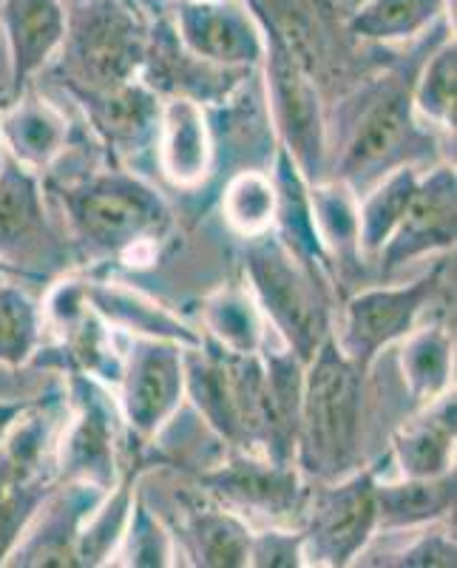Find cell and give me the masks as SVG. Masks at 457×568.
Returning <instances> with one entry per match:
<instances>
[{
    "instance_id": "obj_1",
    "label": "cell",
    "mask_w": 457,
    "mask_h": 568,
    "mask_svg": "<svg viewBox=\"0 0 457 568\" xmlns=\"http://www.w3.org/2000/svg\"><path fill=\"white\" fill-rule=\"evenodd\" d=\"M444 38H449V23L440 18L409 60H400L387 74L375 78L360 91V103L349 109V125L344 131L342 145L335 149L329 162V180H342L360 196L375 185L380 176L400 165H415L431 149L429 131L420 129L413 105V85L420 63Z\"/></svg>"
},
{
    "instance_id": "obj_2",
    "label": "cell",
    "mask_w": 457,
    "mask_h": 568,
    "mask_svg": "<svg viewBox=\"0 0 457 568\" xmlns=\"http://www.w3.org/2000/svg\"><path fill=\"white\" fill-rule=\"evenodd\" d=\"M71 233L89 256L129 258L171 233L174 216L160 191L125 169L91 171L54 185Z\"/></svg>"
},
{
    "instance_id": "obj_3",
    "label": "cell",
    "mask_w": 457,
    "mask_h": 568,
    "mask_svg": "<svg viewBox=\"0 0 457 568\" xmlns=\"http://www.w3.org/2000/svg\"><path fill=\"white\" fill-rule=\"evenodd\" d=\"M364 369L327 336L304 364L296 466L313 480H335L358 469Z\"/></svg>"
},
{
    "instance_id": "obj_4",
    "label": "cell",
    "mask_w": 457,
    "mask_h": 568,
    "mask_svg": "<svg viewBox=\"0 0 457 568\" xmlns=\"http://www.w3.org/2000/svg\"><path fill=\"white\" fill-rule=\"evenodd\" d=\"M54 78L71 98L100 94L140 78L149 45L145 9L125 0H69Z\"/></svg>"
},
{
    "instance_id": "obj_5",
    "label": "cell",
    "mask_w": 457,
    "mask_h": 568,
    "mask_svg": "<svg viewBox=\"0 0 457 568\" xmlns=\"http://www.w3.org/2000/svg\"><path fill=\"white\" fill-rule=\"evenodd\" d=\"M242 265L262 316L276 327L284 347L307 364L324 338L333 336L324 271L298 258L273 227L247 236Z\"/></svg>"
},
{
    "instance_id": "obj_6",
    "label": "cell",
    "mask_w": 457,
    "mask_h": 568,
    "mask_svg": "<svg viewBox=\"0 0 457 568\" xmlns=\"http://www.w3.org/2000/svg\"><path fill=\"white\" fill-rule=\"evenodd\" d=\"M185 395L222 444L262 453V349L231 353L202 336L196 347H185Z\"/></svg>"
},
{
    "instance_id": "obj_7",
    "label": "cell",
    "mask_w": 457,
    "mask_h": 568,
    "mask_svg": "<svg viewBox=\"0 0 457 568\" xmlns=\"http://www.w3.org/2000/svg\"><path fill=\"white\" fill-rule=\"evenodd\" d=\"M264 85L271 103L273 125L282 149L296 162L298 174L307 185L327 180L329 140L324 116L322 85L293 58L278 38L264 32Z\"/></svg>"
},
{
    "instance_id": "obj_8",
    "label": "cell",
    "mask_w": 457,
    "mask_h": 568,
    "mask_svg": "<svg viewBox=\"0 0 457 568\" xmlns=\"http://www.w3.org/2000/svg\"><path fill=\"white\" fill-rule=\"evenodd\" d=\"M375 469H353L335 480H322L304 504V566L342 568L355 562L378 531Z\"/></svg>"
},
{
    "instance_id": "obj_9",
    "label": "cell",
    "mask_w": 457,
    "mask_h": 568,
    "mask_svg": "<svg viewBox=\"0 0 457 568\" xmlns=\"http://www.w3.org/2000/svg\"><path fill=\"white\" fill-rule=\"evenodd\" d=\"M185 400V347L171 338L134 336L116 378V409L140 444H151Z\"/></svg>"
},
{
    "instance_id": "obj_10",
    "label": "cell",
    "mask_w": 457,
    "mask_h": 568,
    "mask_svg": "<svg viewBox=\"0 0 457 568\" xmlns=\"http://www.w3.org/2000/svg\"><path fill=\"white\" fill-rule=\"evenodd\" d=\"M444 273L446 262H438L429 273L409 284L367 287V291L355 293L344 307L342 336L335 338L338 347L364 373H369L380 349L400 342L418 327V318L444 287Z\"/></svg>"
},
{
    "instance_id": "obj_11",
    "label": "cell",
    "mask_w": 457,
    "mask_h": 568,
    "mask_svg": "<svg viewBox=\"0 0 457 568\" xmlns=\"http://www.w3.org/2000/svg\"><path fill=\"white\" fill-rule=\"evenodd\" d=\"M69 247L45 216L38 171L3 151L0 162V265L23 273L60 271Z\"/></svg>"
},
{
    "instance_id": "obj_12",
    "label": "cell",
    "mask_w": 457,
    "mask_h": 568,
    "mask_svg": "<svg viewBox=\"0 0 457 568\" xmlns=\"http://www.w3.org/2000/svg\"><path fill=\"white\" fill-rule=\"evenodd\" d=\"M71 420L60 440L58 478L83 480L109 491L120 480L116 469V435L120 409L103 382L83 373H69Z\"/></svg>"
},
{
    "instance_id": "obj_13",
    "label": "cell",
    "mask_w": 457,
    "mask_h": 568,
    "mask_svg": "<svg viewBox=\"0 0 457 568\" xmlns=\"http://www.w3.org/2000/svg\"><path fill=\"white\" fill-rule=\"evenodd\" d=\"M34 409H29L0 444V566L45 495L54 489L52 471L58 475L45 458L49 424Z\"/></svg>"
},
{
    "instance_id": "obj_14",
    "label": "cell",
    "mask_w": 457,
    "mask_h": 568,
    "mask_svg": "<svg viewBox=\"0 0 457 568\" xmlns=\"http://www.w3.org/2000/svg\"><path fill=\"white\" fill-rule=\"evenodd\" d=\"M196 480L207 495L231 509L267 517L273 524L302 515L307 504V489L296 464H278L247 449H233L231 458L202 469Z\"/></svg>"
},
{
    "instance_id": "obj_15",
    "label": "cell",
    "mask_w": 457,
    "mask_h": 568,
    "mask_svg": "<svg viewBox=\"0 0 457 568\" xmlns=\"http://www.w3.org/2000/svg\"><path fill=\"white\" fill-rule=\"evenodd\" d=\"M251 74L253 69H225L196 58L176 34L167 9L149 18V45L140 80L162 100L187 98L202 105H225Z\"/></svg>"
},
{
    "instance_id": "obj_16",
    "label": "cell",
    "mask_w": 457,
    "mask_h": 568,
    "mask_svg": "<svg viewBox=\"0 0 457 568\" xmlns=\"http://www.w3.org/2000/svg\"><path fill=\"white\" fill-rule=\"evenodd\" d=\"M167 18L196 58L225 69L262 65L264 34L245 0H174Z\"/></svg>"
},
{
    "instance_id": "obj_17",
    "label": "cell",
    "mask_w": 457,
    "mask_h": 568,
    "mask_svg": "<svg viewBox=\"0 0 457 568\" xmlns=\"http://www.w3.org/2000/svg\"><path fill=\"white\" fill-rule=\"evenodd\" d=\"M105 489L83 480H63L45 495L3 566L78 568V542L89 515L100 506Z\"/></svg>"
},
{
    "instance_id": "obj_18",
    "label": "cell",
    "mask_w": 457,
    "mask_h": 568,
    "mask_svg": "<svg viewBox=\"0 0 457 568\" xmlns=\"http://www.w3.org/2000/svg\"><path fill=\"white\" fill-rule=\"evenodd\" d=\"M457 236V176L449 165L426 171L418 180L398 227L380 247V273H395L415 258L455 247Z\"/></svg>"
},
{
    "instance_id": "obj_19",
    "label": "cell",
    "mask_w": 457,
    "mask_h": 568,
    "mask_svg": "<svg viewBox=\"0 0 457 568\" xmlns=\"http://www.w3.org/2000/svg\"><path fill=\"white\" fill-rule=\"evenodd\" d=\"M264 32L284 43V49L324 83L342 58L347 23L342 27L329 0H245Z\"/></svg>"
},
{
    "instance_id": "obj_20",
    "label": "cell",
    "mask_w": 457,
    "mask_h": 568,
    "mask_svg": "<svg viewBox=\"0 0 457 568\" xmlns=\"http://www.w3.org/2000/svg\"><path fill=\"white\" fill-rule=\"evenodd\" d=\"M45 316L60 333L69 373H83L116 387L123 355L114 347V329L91 307L85 282H60L45 304Z\"/></svg>"
},
{
    "instance_id": "obj_21",
    "label": "cell",
    "mask_w": 457,
    "mask_h": 568,
    "mask_svg": "<svg viewBox=\"0 0 457 568\" xmlns=\"http://www.w3.org/2000/svg\"><path fill=\"white\" fill-rule=\"evenodd\" d=\"M74 103L85 111V120L116 162H134L154 151L162 98L140 78L100 94L74 98Z\"/></svg>"
},
{
    "instance_id": "obj_22",
    "label": "cell",
    "mask_w": 457,
    "mask_h": 568,
    "mask_svg": "<svg viewBox=\"0 0 457 568\" xmlns=\"http://www.w3.org/2000/svg\"><path fill=\"white\" fill-rule=\"evenodd\" d=\"M154 151L171 185L200 187L211 176L216 154L205 105L187 98L162 100Z\"/></svg>"
},
{
    "instance_id": "obj_23",
    "label": "cell",
    "mask_w": 457,
    "mask_h": 568,
    "mask_svg": "<svg viewBox=\"0 0 457 568\" xmlns=\"http://www.w3.org/2000/svg\"><path fill=\"white\" fill-rule=\"evenodd\" d=\"M0 27L7 32L12 63V98L52 63L65 34L63 0H3Z\"/></svg>"
},
{
    "instance_id": "obj_24",
    "label": "cell",
    "mask_w": 457,
    "mask_h": 568,
    "mask_svg": "<svg viewBox=\"0 0 457 568\" xmlns=\"http://www.w3.org/2000/svg\"><path fill=\"white\" fill-rule=\"evenodd\" d=\"M264 395H262V455L278 464H296V433L302 413L304 362L291 349H271L262 344Z\"/></svg>"
},
{
    "instance_id": "obj_25",
    "label": "cell",
    "mask_w": 457,
    "mask_h": 568,
    "mask_svg": "<svg viewBox=\"0 0 457 568\" xmlns=\"http://www.w3.org/2000/svg\"><path fill=\"white\" fill-rule=\"evenodd\" d=\"M0 140L20 165L43 171L69 149V120L49 100L20 91L0 109Z\"/></svg>"
},
{
    "instance_id": "obj_26",
    "label": "cell",
    "mask_w": 457,
    "mask_h": 568,
    "mask_svg": "<svg viewBox=\"0 0 457 568\" xmlns=\"http://www.w3.org/2000/svg\"><path fill=\"white\" fill-rule=\"evenodd\" d=\"M455 393L424 404L415 418L406 420L393 438V455L404 478H435L455 469V433H457Z\"/></svg>"
},
{
    "instance_id": "obj_27",
    "label": "cell",
    "mask_w": 457,
    "mask_h": 568,
    "mask_svg": "<svg viewBox=\"0 0 457 568\" xmlns=\"http://www.w3.org/2000/svg\"><path fill=\"white\" fill-rule=\"evenodd\" d=\"M85 296L116 333L171 338L182 347H196L202 342L200 333H194L180 316H174L145 293L125 287L123 282H85Z\"/></svg>"
},
{
    "instance_id": "obj_28",
    "label": "cell",
    "mask_w": 457,
    "mask_h": 568,
    "mask_svg": "<svg viewBox=\"0 0 457 568\" xmlns=\"http://www.w3.org/2000/svg\"><path fill=\"white\" fill-rule=\"evenodd\" d=\"M455 469L435 478H400L393 484L375 480L378 531H409L435 526L455 509Z\"/></svg>"
},
{
    "instance_id": "obj_29",
    "label": "cell",
    "mask_w": 457,
    "mask_h": 568,
    "mask_svg": "<svg viewBox=\"0 0 457 568\" xmlns=\"http://www.w3.org/2000/svg\"><path fill=\"white\" fill-rule=\"evenodd\" d=\"M251 526L231 506L191 500L185 509V540L196 566L238 568L251 555Z\"/></svg>"
},
{
    "instance_id": "obj_30",
    "label": "cell",
    "mask_w": 457,
    "mask_h": 568,
    "mask_svg": "<svg viewBox=\"0 0 457 568\" xmlns=\"http://www.w3.org/2000/svg\"><path fill=\"white\" fill-rule=\"evenodd\" d=\"M313 220L329 262L338 273L358 271L364 256L358 247V196L342 180H322L309 185Z\"/></svg>"
},
{
    "instance_id": "obj_31",
    "label": "cell",
    "mask_w": 457,
    "mask_h": 568,
    "mask_svg": "<svg viewBox=\"0 0 457 568\" xmlns=\"http://www.w3.org/2000/svg\"><path fill=\"white\" fill-rule=\"evenodd\" d=\"M400 375L420 407L449 393L451 369H455V338L446 324H424L409 336L400 338Z\"/></svg>"
},
{
    "instance_id": "obj_32",
    "label": "cell",
    "mask_w": 457,
    "mask_h": 568,
    "mask_svg": "<svg viewBox=\"0 0 457 568\" xmlns=\"http://www.w3.org/2000/svg\"><path fill=\"white\" fill-rule=\"evenodd\" d=\"M446 14V0H360L347 18V34L367 43L424 38Z\"/></svg>"
},
{
    "instance_id": "obj_33",
    "label": "cell",
    "mask_w": 457,
    "mask_h": 568,
    "mask_svg": "<svg viewBox=\"0 0 457 568\" xmlns=\"http://www.w3.org/2000/svg\"><path fill=\"white\" fill-rule=\"evenodd\" d=\"M420 171L415 165H400L380 176L369 191L358 196V247L364 258H378L380 247L387 245L398 227L406 205L418 187Z\"/></svg>"
},
{
    "instance_id": "obj_34",
    "label": "cell",
    "mask_w": 457,
    "mask_h": 568,
    "mask_svg": "<svg viewBox=\"0 0 457 568\" xmlns=\"http://www.w3.org/2000/svg\"><path fill=\"white\" fill-rule=\"evenodd\" d=\"M205 336L231 353H258L264 344L262 311L247 287H222L205 302Z\"/></svg>"
},
{
    "instance_id": "obj_35",
    "label": "cell",
    "mask_w": 457,
    "mask_h": 568,
    "mask_svg": "<svg viewBox=\"0 0 457 568\" xmlns=\"http://www.w3.org/2000/svg\"><path fill=\"white\" fill-rule=\"evenodd\" d=\"M413 105L418 120L455 131L457 111V45L444 38L420 63L413 85Z\"/></svg>"
},
{
    "instance_id": "obj_36",
    "label": "cell",
    "mask_w": 457,
    "mask_h": 568,
    "mask_svg": "<svg viewBox=\"0 0 457 568\" xmlns=\"http://www.w3.org/2000/svg\"><path fill=\"white\" fill-rule=\"evenodd\" d=\"M131 506H134V471L116 480L100 506L89 515L78 542L80 566H109L129 526Z\"/></svg>"
},
{
    "instance_id": "obj_37",
    "label": "cell",
    "mask_w": 457,
    "mask_h": 568,
    "mask_svg": "<svg viewBox=\"0 0 457 568\" xmlns=\"http://www.w3.org/2000/svg\"><path fill=\"white\" fill-rule=\"evenodd\" d=\"M43 342V313L27 291L0 282V364L23 367Z\"/></svg>"
},
{
    "instance_id": "obj_38",
    "label": "cell",
    "mask_w": 457,
    "mask_h": 568,
    "mask_svg": "<svg viewBox=\"0 0 457 568\" xmlns=\"http://www.w3.org/2000/svg\"><path fill=\"white\" fill-rule=\"evenodd\" d=\"M225 222L238 236H256L271 231L276 220V182L262 171H238L222 196Z\"/></svg>"
},
{
    "instance_id": "obj_39",
    "label": "cell",
    "mask_w": 457,
    "mask_h": 568,
    "mask_svg": "<svg viewBox=\"0 0 457 568\" xmlns=\"http://www.w3.org/2000/svg\"><path fill=\"white\" fill-rule=\"evenodd\" d=\"M174 542L167 535L165 526L160 524V517L145 506L140 495H134V506H131L129 526L114 551V566H149L162 568L174 566Z\"/></svg>"
},
{
    "instance_id": "obj_40",
    "label": "cell",
    "mask_w": 457,
    "mask_h": 568,
    "mask_svg": "<svg viewBox=\"0 0 457 568\" xmlns=\"http://www.w3.org/2000/svg\"><path fill=\"white\" fill-rule=\"evenodd\" d=\"M247 566L258 568H298L304 566V535L302 529H264L251 537Z\"/></svg>"
},
{
    "instance_id": "obj_41",
    "label": "cell",
    "mask_w": 457,
    "mask_h": 568,
    "mask_svg": "<svg viewBox=\"0 0 457 568\" xmlns=\"http://www.w3.org/2000/svg\"><path fill=\"white\" fill-rule=\"evenodd\" d=\"M457 546L455 537L446 529H431L415 537L409 546H404L395 555L384 557L375 566H418V568H455Z\"/></svg>"
},
{
    "instance_id": "obj_42",
    "label": "cell",
    "mask_w": 457,
    "mask_h": 568,
    "mask_svg": "<svg viewBox=\"0 0 457 568\" xmlns=\"http://www.w3.org/2000/svg\"><path fill=\"white\" fill-rule=\"evenodd\" d=\"M34 407H38L34 400H0V444L12 433V426Z\"/></svg>"
},
{
    "instance_id": "obj_43",
    "label": "cell",
    "mask_w": 457,
    "mask_h": 568,
    "mask_svg": "<svg viewBox=\"0 0 457 568\" xmlns=\"http://www.w3.org/2000/svg\"><path fill=\"white\" fill-rule=\"evenodd\" d=\"M3 103H7V100H3V91H0V109H3ZM0 162H3V140H0Z\"/></svg>"
},
{
    "instance_id": "obj_44",
    "label": "cell",
    "mask_w": 457,
    "mask_h": 568,
    "mask_svg": "<svg viewBox=\"0 0 457 568\" xmlns=\"http://www.w3.org/2000/svg\"><path fill=\"white\" fill-rule=\"evenodd\" d=\"M125 3H129V7H134V9H142V0H125Z\"/></svg>"
},
{
    "instance_id": "obj_45",
    "label": "cell",
    "mask_w": 457,
    "mask_h": 568,
    "mask_svg": "<svg viewBox=\"0 0 457 568\" xmlns=\"http://www.w3.org/2000/svg\"><path fill=\"white\" fill-rule=\"evenodd\" d=\"M0 273H3V265H0Z\"/></svg>"
}]
</instances>
